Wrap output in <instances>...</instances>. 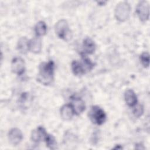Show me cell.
Returning <instances> with one entry per match:
<instances>
[{
	"instance_id": "obj_1",
	"label": "cell",
	"mask_w": 150,
	"mask_h": 150,
	"mask_svg": "<svg viewBox=\"0 0 150 150\" xmlns=\"http://www.w3.org/2000/svg\"><path fill=\"white\" fill-rule=\"evenodd\" d=\"M54 64L52 60L42 63L39 67L38 81L43 85H49L53 80Z\"/></svg>"
},
{
	"instance_id": "obj_2",
	"label": "cell",
	"mask_w": 150,
	"mask_h": 150,
	"mask_svg": "<svg viewBox=\"0 0 150 150\" xmlns=\"http://www.w3.org/2000/svg\"><path fill=\"white\" fill-rule=\"evenodd\" d=\"M82 59L81 62L73 60L71 64V68L73 74L76 76H81L86 73L90 71L94 66L93 63L84 54H81Z\"/></svg>"
},
{
	"instance_id": "obj_3",
	"label": "cell",
	"mask_w": 150,
	"mask_h": 150,
	"mask_svg": "<svg viewBox=\"0 0 150 150\" xmlns=\"http://www.w3.org/2000/svg\"><path fill=\"white\" fill-rule=\"evenodd\" d=\"M88 116L91 121L95 124L102 125L106 120V114L104 110L97 105H93L91 107Z\"/></svg>"
},
{
	"instance_id": "obj_4",
	"label": "cell",
	"mask_w": 150,
	"mask_h": 150,
	"mask_svg": "<svg viewBox=\"0 0 150 150\" xmlns=\"http://www.w3.org/2000/svg\"><path fill=\"white\" fill-rule=\"evenodd\" d=\"M131 7L127 2H121L119 3L115 9V16L120 22H124L127 20L129 16Z\"/></svg>"
},
{
	"instance_id": "obj_5",
	"label": "cell",
	"mask_w": 150,
	"mask_h": 150,
	"mask_svg": "<svg viewBox=\"0 0 150 150\" xmlns=\"http://www.w3.org/2000/svg\"><path fill=\"white\" fill-rule=\"evenodd\" d=\"M55 32L59 38L64 40L70 39V31L67 22L65 19H60L56 23L54 26Z\"/></svg>"
},
{
	"instance_id": "obj_6",
	"label": "cell",
	"mask_w": 150,
	"mask_h": 150,
	"mask_svg": "<svg viewBox=\"0 0 150 150\" xmlns=\"http://www.w3.org/2000/svg\"><path fill=\"white\" fill-rule=\"evenodd\" d=\"M136 13L142 22H146L149 19V5L146 1H140L136 8Z\"/></svg>"
},
{
	"instance_id": "obj_7",
	"label": "cell",
	"mask_w": 150,
	"mask_h": 150,
	"mask_svg": "<svg viewBox=\"0 0 150 150\" xmlns=\"http://www.w3.org/2000/svg\"><path fill=\"white\" fill-rule=\"evenodd\" d=\"M11 70L13 73L17 75H22L25 70V63L21 57H15L11 63Z\"/></svg>"
},
{
	"instance_id": "obj_8",
	"label": "cell",
	"mask_w": 150,
	"mask_h": 150,
	"mask_svg": "<svg viewBox=\"0 0 150 150\" xmlns=\"http://www.w3.org/2000/svg\"><path fill=\"white\" fill-rule=\"evenodd\" d=\"M23 139V134L22 131L18 128H13L11 129L8 132V139L13 145H18Z\"/></svg>"
},
{
	"instance_id": "obj_9",
	"label": "cell",
	"mask_w": 150,
	"mask_h": 150,
	"mask_svg": "<svg viewBox=\"0 0 150 150\" xmlns=\"http://www.w3.org/2000/svg\"><path fill=\"white\" fill-rule=\"evenodd\" d=\"M74 114L79 115L82 113L85 110L84 101L80 97L76 96H73L71 97V103Z\"/></svg>"
},
{
	"instance_id": "obj_10",
	"label": "cell",
	"mask_w": 150,
	"mask_h": 150,
	"mask_svg": "<svg viewBox=\"0 0 150 150\" xmlns=\"http://www.w3.org/2000/svg\"><path fill=\"white\" fill-rule=\"evenodd\" d=\"M45 129L43 127H38L35 130L32 132L31 139L35 142H39L41 141H44L47 135Z\"/></svg>"
},
{
	"instance_id": "obj_11",
	"label": "cell",
	"mask_w": 150,
	"mask_h": 150,
	"mask_svg": "<svg viewBox=\"0 0 150 150\" xmlns=\"http://www.w3.org/2000/svg\"><path fill=\"white\" fill-rule=\"evenodd\" d=\"M60 115L64 120H70L74 114L73 108L70 104L63 105L60 108Z\"/></svg>"
},
{
	"instance_id": "obj_12",
	"label": "cell",
	"mask_w": 150,
	"mask_h": 150,
	"mask_svg": "<svg viewBox=\"0 0 150 150\" xmlns=\"http://www.w3.org/2000/svg\"><path fill=\"white\" fill-rule=\"evenodd\" d=\"M124 98L127 104L129 107H134L137 104V97L134 91L131 89H128L125 91Z\"/></svg>"
},
{
	"instance_id": "obj_13",
	"label": "cell",
	"mask_w": 150,
	"mask_h": 150,
	"mask_svg": "<svg viewBox=\"0 0 150 150\" xmlns=\"http://www.w3.org/2000/svg\"><path fill=\"white\" fill-rule=\"evenodd\" d=\"M83 48L84 53L92 54L96 49L95 43L91 38H86L83 40Z\"/></svg>"
},
{
	"instance_id": "obj_14",
	"label": "cell",
	"mask_w": 150,
	"mask_h": 150,
	"mask_svg": "<svg viewBox=\"0 0 150 150\" xmlns=\"http://www.w3.org/2000/svg\"><path fill=\"white\" fill-rule=\"evenodd\" d=\"M17 49L22 54H25L29 50V40L25 37L21 38L17 44Z\"/></svg>"
},
{
	"instance_id": "obj_15",
	"label": "cell",
	"mask_w": 150,
	"mask_h": 150,
	"mask_svg": "<svg viewBox=\"0 0 150 150\" xmlns=\"http://www.w3.org/2000/svg\"><path fill=\"white\" fill-rule=\"evenodd\" d=\"M42 49L41 40L39 38H33L29 40V50L34 53H38Z\"/></svg>"
},
{
	"instance_id": "obj_16",
	"label": "cell",
	"mask_w": 150,
	"mask_h": 150,
	"mask_svg": "<svg viewBox=\"0 0 150 150\" xmlns=\"http://www.w3.org/2000/svg\"><path fill=\"white\" fill-rule=\"evenodd\" d=\"M47 31V26L45 22H38L35 26V32L37 36L40 37L45 35Z\"/></svg>"
},
{
	"instance_id": "obj_17",
	"label": "cell",
	"mask_w": 150,
	"mask_h": 150,
	"mask_svg": "<svg viewBox=\"0 0 150 150\" xmlns=\"http://www.w3.org/2000/svg\"><path fill=\"white\" fill-rule=\"evenodd\" d=\"M44 141H45L46 146L49 148L51 149H54L56 148L57 142L54 137L53 135L47 134Z\"/></svg>"
},
{
	"instance_id": "obj_18",
	"label": "cell",
	"mask_w": 150,
	"mask_h": 150,
	"mask_svg": "<svg viewBox=\"0 0 150 150\" xmlns=\"http://www.w3.org/2000/svg\"><path fill=\"white\" fill-rule=\"evenodd\" d=\"M140 62L144 67H148L149 65V54L148 52H144L140 56Z\"/></svg>"
},
{
	"instance_id": "obj_19",
	"label": "cell",
	"mask_w": 150,
	"mask_h": 150,
	"mask_svg": "<svg viewBox=\"0 0 150 150\" xmlns=\"http://www.w3.org/2000/svg\"><path fill=\"white\" fill-rule=\"evenodd\" d=\"M135 107L132 110V112L135 117L139 118L144 113V107L141 104L135 105H134Z\"/></svg>"
}]
</instances>
